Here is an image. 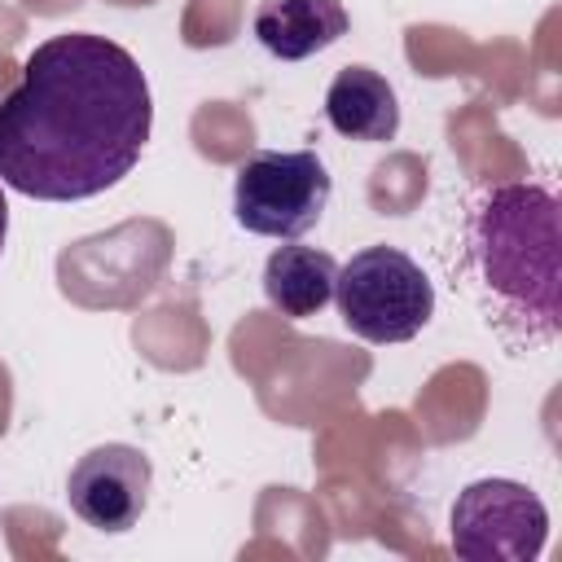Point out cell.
<instances>
[{"label":"cell","instance_id":"obj_5","mask_svg":"<svg viewBox=\"0 0 562 562\" xmlns=\"http://www.w3.org/2000/svg\"><path fill=\"white\" fill-rule=\"evenodd\" d=\"M549 509L514 479H479L452 501V549L465 562H531L544 549Z\"/></svg>","mask_w":562,"mask_h":562},{"label":"cell","instance_id":"obj_8","mask_svg":"<svg viewBox=\"0 0 562 562\" xmlns=\"http://www.w3.org/2000/svg\"><path fill=\"white\" fill-rule=\"evenodd\" d=\"M347 35V9L338 0H263L255 9V40L277 61H303Z\"/></svg>","mask_w":562,"mask_h":562},{"label":"cell","instance_id":"obj_3","mask_svg":"<svg viewBox=\"0 0 562 562\" xmlns=\"http://www.w3.org/2000/svg\"><path fill=\"white\" fill-rule=\"evenodd\" d=\"M342 325L364 342H408L435 316V285L417 259L395 246H364L334 277Z\"/></svg>","mask_w":562,"mask_h":562},{"label":"cell","instance_id":"obj_2","mask_svg":"<svg viewBox=\"0 0 562 562\" xmlns=\"http://www.w3.org/2000/svg\"><path fill=\"white\" fill-rule=\"evenodd\" d=\"M479 281L492 299L536 325L558 329V202L544 184H501L483 198L470 224Z\"/></svg>","mask_w":562,"mask_h":562},{"label":"cell","instance_id":"obj_7","mask_svg":"<svg viewBox=\"0 0 562 562\" xmlns=\"http://www.w3.org/2000/svg\"><path fill=\"white\" fill-rule=\"evenodd\" d=\"M325 119L347 140L382 145L400 132V101L373 66H342L325 88Z\"/></svg>","mask_w":562,"mask_h":562},{"label":"cell","instance_id":"obj_10","mask_svg":"<svg viewBox=\"0 0 562 562\" xmlns=\"http://www.w3.org/2000/svg\"><path fill=\"white\" fill-rule=\"evenodd\" d=\"M4 237H9V206H4V193H0V250H4Z\"/></svg>","mask_w":562,"mask_h":562},{"label":"cell","instance_id":"obj_1","mask_svg":"<svg viewBox=\"0 0 562 562\" xmlns=\"http://www.w3.org/2000/svg\"><path fill=\"white\" fill-rule=\"evenodd\" d=\"M149 127V83L123 44L53 35L0 101V180L40 202L97 198L140 162Z\"/></svg>","mask_w":562,"mask_h":562},{"label":"cell","instance_id":"obj_6","mask_svg":"<svg viewBox=\"0 0 562 562\" xmlns=\"http://www.w3.org/2000/svg\"><path fill=\"white\" fill-rule=\"evenodd\" d=\"M149 487H154V470L140 448L97 443L70 465L66 501L88 527H97L105 536H123L140 522V514L149 505Z\"/></svg>","mask_w":562,"mask_h":562},{"label":"cell","instance_id":"obj_4","mask_svg":"<svg viewBox=\"0 0 562 562\" xmlns=\"http://www.w3.org/2000/svg\"><path fill=\"white\" fill-rule=\"evenodd\" d=\"M329 189L334 184L316 149H259L237 167L233 215L246 233L294 241L321 224Z\"/></svg>","mask_w":562,"mask_h":562},{"label":"cell","instance_id":"obj_9","mask_svg":"<svg viewBox=\"0 0 562 562\" xmlns=\"http://www.w3.org/2000/svg\"><path fill=\"white\" fill-rule=\"evenodd\" d=\"M338 263L316 246H277L263 263V299L285 321H307L334 299Z\"/></svg>","mask_w":562,"mask_h":562}]
</instances>
